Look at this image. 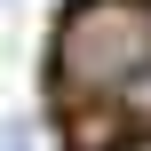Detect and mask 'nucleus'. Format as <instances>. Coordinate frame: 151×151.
I'll list each match as a JSON object with an SVG mask.
<instances>
[{"mask_svg": "<svg viewBox=\"0 0 151 151\" xmlns=\"http://www.w3.org/2000/svg\"><path fill=\"white\" fill-rule=\"evenodd\" d=\"M151 72V8L143 0H80L56 24V88L88 104H119Z\"/></svg>", "mask_w": 151, "mask_h": 151, "instance_id": "nucleus-1", "label": "nucleus"}, {"mask_svg": "<svg viewBox=\"0 0 151 151\" xmlns=\"http://www.w3.org/2000/svg\"><path fill=\"white\" fill-rule=\"evenodd\" d=\"M119 104H127L135 119H151V72H143V80H135V88H127V96H119Z\"/></svg>", "mask_w": 151, "mask_h": 151, "instance_id": "nucleus-2", "label": "nucleus"}, {"mask_svg": "<svg viewBox=\"0 0 151 151\" xmlns=\"http://www.w3.org/2000/svg\"><path fill=\"white\" fill-rule=\"evenodd\" d=\"M119 151H151V135H127V143H119Z\"/></svg>", "mask_w": 151, "mask_h": 151, "instance_id": "nucleus-3", "label": "nucleus"}]
</instances>
